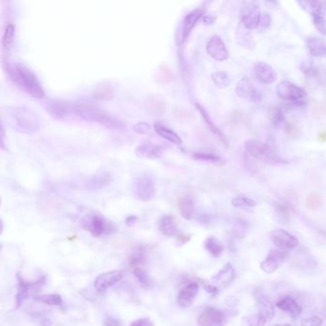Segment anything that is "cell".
I'll return each instance as SVG.
<instances>
[{"mask_svg": "<svg viewBox=\"0 0 326 326\" xmlns=\"http://www.w3.org/2000/svg\"><path fill=\"white\" fill-rule=\"evenodd\" d=\"M2 117L12 129L22 134H33L40 127L37 113L26 106L7 105L2 108Z\"/></svg>", "mask_w": 326, "mask_h": 326, "instance_id": "6da1fadb", "label": "cell"}, {"mask_svg": "<svg viewBox=\"0 0 326 326\" xmlns=\"http://www.w3.org/2000/svg\"><path fill=\"white\" fill-rule=\"evenodd\" d=\"M5 68L10 79L27 93L37 99L44 97V90L41 84L28 67L18 62H7Z\"/></svg>", "mask_w": 326, "mask_h": 326, "instance_id": "7a4b0ae2", "label": "cell"}, {"mask_svg": "<svg viewBox=\"0 0 326 326\" xmlns=\"http://www.w3.org/2000/svg\"><path fill=\"white\" fill-rule=\"evenodd\" d=\"M74 112L84 121L99 122L109 129L124 128V123L121 120L91 105L75 106Z\"/></svg>", "mask_w": 326, "mask_h": 326, "instance_id": "3957f363", "label": "cell"}, {"mask_svg": "<svg viewBox=\"0 0 326 326\" xmlns=\"http://www.w3.org/2000/svg\"><path fill=\"white\" fill-rule=\"evenodd\" d=\"M245 149L251 156L258 159L266 164L278 165L286 163L285 160L281 158L275 149L260 141H247L245 143Z\"/></svg>", "mask_w": 326, "mask_h": 326, "instance_id": "277c9868", "label": "cell"}, {"mask_svg": "<svg viewBox=\"0 0 326 326\" xmlns=\"http://www.w3.org/2000/svg\"><path fill=\"white\" fill-rule=\"evenodd\" d=\"M277 94L281 100L294 105L302 106L308 103V96L305 90L287 81H283L278 85Z\"/></svg>", "mask_w": 326, "mask_h": 326, "instance_id": "5b68a950", "label": "cell"}, {"mask_svg": "<svg viewBox=\"0 0 326 326\" xmlns=\"http://www.w3.org/2000/svg\"><path fill=\"white\" fill-rule=\"evenodd\" d=\"M81 227L85 232L90 233L94 237H100L108 233L111 225L99 213H89L81 219Z\"/></svg>", "mask_w": 326, "mask_h": 326, "instance_id": "8992f818", "label": "cell"}, {"mask_svg": "<svg viewBox=\"0 0 326 326\" xmlns=\"http://www.w3.org/2000/svg\"><path fill=\"white\" fill-rule=\"evenodd\" d=\"M132 190L133 194L138 200L144 202L151 200L156 193L153 178L146 173L137 176L133 181Z\"/></svg>", "mask_w": 326, "mask_h": 326, "instance_id": "52a82bcc", "label": "cell"}, {"mask_svg": "<svg viewBox=\"0 0 326 326\" xmlns=\"http://www.w3.org/2000/svg\"><path fill=\"white\" fill-rule=\"evenodd\" d=\"M240 19L245 28L256 29L260 24L261 14L258 6L253 2L244 3L240 9Z\"/></svg>", "mask_w": 326, "mask_h": 326, "instance_id": "ba28073f", "label": "cell"}, {"mask_svg": "<svg viewBox=\"0 0 326 326\" xmlns=\"http://www.w3.org/2000/svg\"><path fill=\"white\" fill-rule=\"evenodd\" d=\"M227 322V315L217 308L208 307L198 316V326H224Z\"/></svg>", "mask_w": 326, "mask_h": 326, "instance_id": "9c48e42d", "label": "cell"}, {"mask_svg": "<svg viewBox=\"0 0 326 326\" xmlns=\"http://www.w3.org/2000/svg\"><path fill=\"white\" fill-rule=\"evenodd\" d=\"M17 279H18V287H17L18 293L16 296V305L14 307V311H17L21 307L22 303L26 298H28L30 292L32 290L38 289L44 283V279H40L36 282H28L21 277L19 273L17 274Z\"/></svg>", "mask_w": 326, "mask_h": 326, "instance_id": "30bf717a", "label": "cell"}, {"mask_svg": "<svg viewBox=\"0 0 326 326\" xmlns=\"http://www.w3.org/2000/svg\"><path fill=\"white\" fill-rule=\"evenodd\" d=\"M123 278V273L120 270L110 271L100 275L94 282V288L100 294H104Z\"/></svg>", "mask_w": 326, "mask_h": 326, "instance_id": "8fae6325", "label": "cell"}, {"mask_svg": "<svg viewBox=\"0 0 326 326\" xmlns=\"http://www.w3.org/2000/svg\"><path fill=\"white\" fill-rule=\"evenodd\" d=\"M271 240L279 249L287 250L298 247V238L283 229H276L271 232Z\"/></svg>", "mask_w": 326, "mask_h": 326, "instance_id": "7c38bea8", "label": "cell"}, {"mask_svg": "<svg viewBox=\"0 0 326 326\" xmlns=\"http://www.w3.org/2000/svg\"><path fill=\"white\" fill-rule=\"evenodd\" d=\"M235 91L240 98L251 101L252 103H258L262 99L260 91L247 79H243L238 82Z\"/></svg>", "mask_w": 326, "mask_h": 326, "instance_id": "4fadbf2b", "label": "cell"}, {"mask_svg": "<svg viewBox=\"0 0 326 326\" xmlns=\"http://www.w3.org/2000/svg\"><path fill=\"white\" fill-rule=\"evenodd\" d=\"M235 278V270L233 268V265L231 262H228L224 265L223 268L216 273L215 276L212 278V283L215 285L217 289L219 290L218 287L225 288L229 286Z\"/></svg>", "mask_w": 326, "mask_h": 326, "instance_id": "5bb4252c", "label": "cell"}, {"mask_svg": "<svg viewBox=\"0 0 326 326\" xmlns=\"http://www.w3.org/2000/svg\"><path fill=\"white\" fill-rule=\"evenodd\" d=\"M253 297L255 298L256 305L259 309L258 314L265 317L268 320L272 319L275 316V308L271 302L270 298L264 293L262 289H256L253 293Z\"/></svg>", "mask_w": 326, "mask_h": 326, "instance_id": "9a60e30c", "label": "cell"}, {"mask_svg": "<svg viewBox=\"0 0 326 326\" xmlns=\"http://www.w3.org/2000/svg\"><path fill=\"white\" fill-rule=\"evenodd\" d=\"M207 52L213 58L218 61H223L229 57L227 47L219 36H215L210 39L207 45Z\"/></svg>", "mask_w": 326, "mask_h": 326, "instance_id": "2e32d148", "label": "cell"}, {"mask_svg": "<svg viewBox=\"0 0 326 326\" xmlns=\"http://www.w3.org/2000/svg\"><path fill=\"white\" fill-rule=\"evenodd\" d=\"M286 253L281 251H271L267 257L260 263V269L266 274H273L278 270L286 258Z\"/></svg>", "mask_w": 326, "mask_h": 326, "instance_id": "e0dca14e", "label": "cell"}, {"mask_svg": "<svg viewBox=\"0 0 326 326\" xmlns=\"http://www.w3.org/2000/svg\"><path fill=\"white\" fill-rule=\"evenodd\" d=\"M199 292V286L195 282H192L185 286L179 292L177 296L178 305L183 309L190 307Z\"/></svg>", "mask_w": 326, "mask_h": 326, "instance_id": "ac0fdd59", "label": "cell"}, {"mask_svg": "<svg viewBox=\"0 0 326 326\" xmlns=\"http://www.w3.org/2000/svg\"><path fill=\"white\" fill-rule=\"evenodd\" d=\"M253 70L256 79L262 84H273L278 79V75L274 68L265 62H259L255 64Z\"/></svg>", "mask_w": 326, "mask_h": 326, "instance_id": "d6986e66", "label": "cell"}, {"mask_svg": "<svg viewBox=\"0 0 326 326\" xmlns=\"http://www.w3.org/2000/svg\"><path fill=\"white\" fill-rule=\"evenodd\" d=\"M135 153L140 158L158 159L162 157L164 153V148L162 146L148 142L139 146L135 150Z\"/></svg>", "mask_w": 326, "mask_h": 326, "instance_id": "ffe728a7", "label": "cell"}, {"mask_svg": "<svg viewBox=\"0 0 326 326\" xmlns=\"http://www.w3.org/2000/svg\"><path fill=\"white\" fill-rule=\"evenodd\" d=\"M203 17V11L200 9L194 10L187 14L183 21L182 28V42H185L189 37L192 29L195 27L199 19Z\"/></svg>", "mask_w": 326, "mask_h": 326, "instance_id": "44dd1931", "label": "cell"}, {"mask_svg": "<svg viewBox=\"0 0 326 326\" xmlns=\"http://www.w3.org/2000/svg\"><path fill=\"white\" fill-rule=\"evenodd\" d=\"M145 109L150 116L160 117L166 112V103L157 96H149L144 103Z\"/></svg>", "mask_w": 326, "mask_h": 326, "instance_id": "7402d4cb", "label": "cell"}, {"mask_svg": "<svg viewBox=\"0 0 326 326\" xmlns=\"http://www.w3.org/2000/svg\"><path fill=\"white\" fill-rule=\"evenodd\" d=\"M112 181V175L106 171H99L87 179L85 186L89 190H97L107 186Z\"/></svg>", "mask_w": 326, "mask_h": 326, "instance_id": "603a6c76", "label": "cell"}, {"mask_svg": "<svg viewBox=\"0 0 326 326\" xmlns=\"http://www.w3.org/2000/svg\"><path fill=\"white\" fill-rule=\"evenodd\" d=\"M277 306L283 312L288 313L290 316L293 317H298L302 312V309L298 305L297 300L289 296L280 298L277 302Z\"/></svg>", "mask_w": 326, "mask_h": 326, "instance_id": "cb8c5ba5", "label": "cell"}, {"mask_svg": "<svg viewBox=\"0 0 326 326\" xmlns=\"http://www.w3.org/2000/svg\"><path fill=\"white\" fill-rule=\"evenodd\" d=\"M159 229L161 233L167 236H176L178 231L177 223L173 216L171 215H163L159 221Z\"/></svg>", "mask_w": 326, "mask_h": 326, "instance_id": "d4e9b609", "label": "cell"}, {"mask_svg": "<svg viewBox=\"0 0 326 326\" xmlns=\"http://www.w3.org/2000/svg\"><path fill=\"white\" fill-rule=\"evenodd\" d=\"M48 111L54 118H62L66 117L69 113L74 112V107L68 103L59 101H51L48 103Z\"/></svg>", "mask_w": 326, "mask_h": 326, "instance_id": "484cf974", "label": "cell"}, {"mask_svg": "<svg viewBox=\"0 0 326 326\" xmlns=\"http://www.w3.org/2000/svg\"><path fill=\"white\" fill-rule=\"evenodd\" d=\"M178 208L181 215L186 220H191L195 216V205L189 196L182 197L178 202Z\"/></svg>", "mask_w": 326, "mask_h": 326, "instance_id": "4316f807", "label": "cell"}, {"mask_svg": "<svg viewBox=\"0 0 326 326\" xmlns=\"http://www.w3.org/2000/svg\"><path fill=\"white\" fill-rule=\"evenodd\" d=\"M307 47L311 55L317 57L325 56V42L320 37H313L308 38Z\"/></svg>", "mask_w": 326, "mask_h": 326, "instance_id": "83f0119b", "label": "cell"}, {"mask_svg": "<svg viewBox=\"0 0 326 326\" xmlns=\"http://www.w3.org/2000/svg\"><path fill=\"white\" fill-rule=\"evenodd\" d=\"M154 131L158 134L159 136H161L162 138L166 139V140L175 144V145H181L182 144V140L179 137L177 133L175 131L168 128V126H165L162 123H155L154 124Z\"/></svg>", "mask_w": 326, "mask_h": 326, "instance_id": "f1b7e54d", "label": "cell"}, {"mask_svg": "<svg viewBox=\"0 0 326 326\" xmlns=\"http://www.w3.org/2000/svg\"><path fill=\"white\" fill-rule=\"evenodd\" d=\"M195 105L196 107H197V109H198V111L200 112V114H201V116H202L203 120L205 121L206 123H207V125L209 126V128L211 129V131H212L213 133H215V135H216L217 137H219V139L222 141V143L225 145V147H228V142H227V139H226L225 135L222 133V131H220V128H218V127L216 126V124H215V122L213 121V120L211 119V117L209 116V114H208L205 109H204V107H202V106H201L200 104H198V103H195Z\"/></svg>", "mask_w": 326, "mask_h": 326, "instance_id": "f546056e", "label": "cell"}, {"mask_svg": "<svg viewBox=\"0 0 326 326\" xmlns=\"http://www.w3.org/2000/svg\"><path fill=\"white\" fill-rule=\"evenodd\" d=\"M114 96L115 89L108 84H99L93 92L94 99L97 101H110Z\"/></svg>", "mask_w": 326, "mask_h": 326, "instance_id": "4dcf8cb0", "label": "cell"}, {"mask_svg": "<svg viewBox=\"0 0 326 326\" xmlns=\"http://www.w3.org/2000/svg\"><path fill=\"white\" fill-rule=\"evenodd\" d=\"M312 17H313V22L316 28L319 31L321 35H325V3L321 4L317 9L314 10L312 12Z\"/></svg>", "mask_w": 326, "mask_h": 326, "instance_id": "1f68e13d", "label": "cell"}, {"mask_svg": "<svg viewBox=\"0 0 326 326\" xmlns=\"http://www.w3.org/2000/svg\"><path fill=\"white\" fill-rule=\"evenodd\" d=\"M15 35H16V28L13 23H9L5 31L4 35L2 37V46L6 53H10L11 50L13 49L14 44H15Z\"/></svg>", "mask_w": 326, "mask_h": 326, "instance_id": "d6a6232c", "label": "cell"}, {"mask_svg": "<svg viewBox=\"0 0 326 326\" xmlns=\"http://www.w3.org/2000/svg\"><path fill=\"white\" fill-rule=\"evenodd\" d=\"M205 248L214 257H218L224 251V245L215 236H210L205 240Z\"/></svg>", "mask_w": 326, "mask_h": 326, "instance_id": "836d02e7", "label": "cell"}, {"mask_svg": "<svg viewBox=\"0 0 326 326\" xmlns=\"http://www.w3.org/2000/svg\"><path fill=\"white\" fill-rule=\"evenodd\" d=\"M33 298L38 302L44 303L51 306H61L63 304L62 298L58 294H47V295H34Z\"/></svg>", "mask_w": 326, "mask_h": 326, "instance_id": "e575fe53", "label": "cell"}, {"mask_svg": "<svg viewBox=\"0 0 326 326\" xmlns=\"http://www.w3.org/2000/svg\"><path fill=\"white\" fill-rule=\"evenodd\" d=\"M173 80H174V74L171 72V70L168 66L164 64L159 66L155 74V81L157 83L162 84H168L173 82Z\"/></svg>", "mask_w": 326, "mask_h": 326, "instance_id": "d590c367", "label": "cell"}, {"mask_svg": "<svg viewBox=\"0 0 326 326\" xmlns=\"http://www.w3.org/2000/svg\"><path fill=\"white\" fill-rule=\"evenodd\" d=\"M212 79L218 88H226L231 84V79L226 72L217 71L212 75Z\"/></svg>", "mask_w": 326, "mask_h": 326, "instance_id": "8d00e7d4", "label": "cell"}, {"mask_svg": "<svg viewBox=\"0 0 326 326\" xmlns=\"http://www.w3.org/2000/svg\"><path fill=\"white\" fill-rule=\"evenodd\" d=\"M305 204L309 210H318L322 205V197L317 192H311L305 199Z\"/></svg>", "mask_w": 326, "mask_h": 326, "instance_id": "74e56055", "label": "cell"}, {"mask_svg": "<svg viewBox=\"0 0 326 326\" xmlns=\"http://www.w3.org/2000/svg\"><path fill=\"white\" fill-rule=\"evenodd\" d=\"M301 71L309 78H318L320 75V70L317 64H315L312 60H307L302 62Z\"/></svg>", "mask_w": 326, "mask_h": 326, "instance_id": "f35d334b", "label": "cell"}, {"mask_svg": "<svg viewBox=\"0 0 326 326\" xmlns=\"http://www.w3.org/2000/svg\"><path fill=\"white\" fill-rule=\"evenodd\" d=\"M232 205L235 208H254L256 202L246 196H237L232 199Z\"/></svg>", "mask_w": 326, "mask_h": 326, "instance_id": "ab89813d", "label": "cell"}, {"mask_svg": "<svg viewBox=\"0 0 326 326\" xmlns=\"http://www.w3.org/2000/svg\"><path fill=\"white\" fill-rule=\"evenodd\" d=\"M192 157L196 160H199V161L214 163V164H219L222 161V159L220 158L219 156L213 154V153H206V152H196L193 154Z\"/></svg>", "mask_w": 326, "mask_h": 326, "instance_id": "60d3db41", "label": "cell"}, {"mask_svg": "<svg viewBox=\"0 0 326 326\" xmlns=\"http://www.w3.org/2000/svg\"><path fill=\"white\" fill-rule=\"evenodd\" d=\"M269 115H270L271 121L274 125H279L280 124V122H282L284 120V115H283L282 109L278 106L272 107Z\"/></svg>", "mask_w": 326, "mask_h": 326, "instance_id": "b9f144b4", "label": "cell"}, {"mask_svg": "<svg viewBox=\"0 0 326 326\" xmlns=\"http://www.w3.org/2000/svg\"><path fill=\"white\" fill-rule=\"evenodd\" d=\"M133 272H134L135 278L138 280V281L140 282L141 284L144 287H149V283H150V279H149L148 273L144 270L143 268H134Z\"/></svg>", "mask_w": 326, "mask_h": 326, "instance_id": "7bdbcfd3", "label": "cell"}, {"mask_svg": "<svg viewBox=\"0 0 326 326\" xmlns=\"http://www.w3.org/2000/svg\"><path fill=\"white\" fill-rule=\"evenodd\" d=\"M267 319L260 314H255L246 318V326H265Z\"/></svg>", "mask_w": 326, "mask_h": 326, "instance_id": "ee69618b", "label": "cell"}, {"mask_svg": "<svg viewBox=\"0 0 326 326\" xmlns=\"http://www.w3.org/2000/svg\"><path fill=\"white\" fill-rule=\"evenodd\" d=\"M133 131L141 135H149L151 131V127L146 121H139L133 125Z\"/></svg>", "mask_w": 326, "mask_h": 326, "instance_id": "f6af8a7d", "label": "cell"}, {"mask_svg": "<svg viewBox=\"0 0 326 326\" xmlns=\"http://www.w3.org/2000/svg\"><path fill=\"white\" fill-rule=\"evenodd\" d=\"M323 323L322 319L317 316L304 318L301 321V326H321Z\"/></svg>", "mask_w": 326, "mask_h": 326, "instance_id": "bcb514c9", "label": "cell"}, {"mask_svg": "<svg viewBox=\"0 0 326 326\" xmlns=\"http://www.w3.org/2000/svg\"><path fill=\"white\" fill-rule=\"evenodd\" d=\"M312 113L316 118H320L324 115V106L321 103H314L312 107Z\"/></svg>", "mask_w": 326, "mask_h": 326, "instance_id": "7dc6e473", "label": "cell"}, {"mask_svg": "<svg viewBox=\"0 0 326 326\" xmlns=\"http://www.w3.org/2000/svg\"><path fill=\"white\" fill-rule=\"evenodd\" d=\"M131 326H154V324L149 317H142L134 320Z\"/></svg>", "mask_w": 326, "mask_h": 326, "instance_id": "c3c4849f", "label": "cell"}, {"mask_svg": "<svg viewBox=\"0 0 326 326\" xmlns=\"http://www.w3.org/2000/svg\"><path fill=\"white\" fill-rule=\"evenodd\" d=\"M270 15H268V14H263V15H261L260 24H259V27H261L262 29L268 28V27L270 26Z\"/></svg>", "mask_w": 326, "mask_h": 326, "instance_id": "681fc988", "label": "cell"}, {"mask_svg": "<svg viewBox=\"0 0 326 326\" xmlns=\"http://www.w3.org/2000/svg\"><path fill=\"white\" fill-rule=\"evenodd\" d=\"M298 131V128H297V126L295 124H293V123L287 124V126H286V133H287V135L292 136V137L297 136V132Z\"/></svg>", "mask_w": 326, "mask_h": 326, "instance_id": "f907efd6", "label": "cell"}, {"mask_svg": "<svg viewBox=\"0 0 326 326\" xmlns=\"http://www.w3.org/2000/svg\"><path fill=\"white\" fill-rule=\"evenodd\" d=\"M103 326H121V322L117 319V318H113V317H107L104 320Z\"/></svg>", "mask_w": 326, "mask_h": 326, "instance_id": "816d5d0a", "label": "cell"}, {"mask_svg": "<svg viewBox=\"0 0 326 326\" xmlns=\"http://www.w3.org/2000/svg\"><path fill=\"white\" fill-rule=\"evenodd\" d=\"M204 288H205L206 292L207 293H209V294H212V295H216L218 292H219V290L217 289L216 287H215V285H213V284H206L205 286H204Z\"/></svg>", "mask_w": 326, "mask_h": 326, "instance_id": "f5cc1de1", "label": "cell"}, {"mask_svg": "<svg viewBox=\"0 0 326 326\" xmlns=\"http://www.w3.org/2000/svg\"><path fill=\"white\" fill-rule=\"evenodd\" d=\"M175 237H176L177 241H180V242L182 241V242L186 243L189 241V236H187V235L184 234V233H179Z\"/></svg>", "mask_w": 326, "mask_h": 326, "instance_id": "db71d44e", "label": "cell"}, {"mask_svg": "<svg viewBox=\"0 0 326 326\" xmlns=\"http://www.w3.org/2000/svg\"><path fill=\"white\" fill-rule=\"evenodd\" d=\"M136 220H137V218L136 217H134V216H129V217H127L126 219H125V223H126V225L127 226H132L133 224L135 223L136 222Z\"/></svg>", "mask_w": 326, "mask_h": 326, "instance_id": "11a10c76", "label": "cell"}, {"mask_svg": "<svg viewBox=\"0 0 326 326\" xmlns=\"http://www.w3.org/2000/svg\"><path fill=\"white\" fill-rule=\"evenodd\" d=\"M317 137H318V140L321 141V142H324L325 141V132L324 131H321L317 134Z\"/></svg>", "mask_w": 326, "mask_h": 326, "instance_id": "9f6ffc18", "label": "cell"}, {"mask_svg": "<svg viewBox=\"0 0 326 326\" xmlns=\"http://www.w3.org/2000/svg\"><path fill=\"white\" fill-rule=\"evenodd\" d=\"M2 233H3V222H2V220L0 218V235L2 234Z\"/></svg>", "mask_w": 326, "mask_h": 326, "instance_id": "6f0895ef", "label": "cell"}, {"mask_svg": "<svg viewBox=\"0 0 326 326\" xmlns=\"http://www.w3.org/2000/svg\"><path fill=\"white\" fill-rule=\"evenodd\" d=\"M0 135L4 136V132H3V129H2V127H1V125H0Z\"/></svg>", "mask_w": 326, "mask_h": 326, "instance_id": "680465c9", "label": "cell"}, {"mask_svg": "<svg viewBox=\"0 0 326 326\" xmlns=\"http://www.w3.org/2000/svg\"><path fill=\"white\" fill-rule=\"evenodd\" d=\"M275 326H290V325L289 324H285V325H279V324H278V325H275Z\"/></svg>", "mask_w": 326, "mask_h": 326, "instance_id": "91938a15", "label": "cell"}]
</instances>
